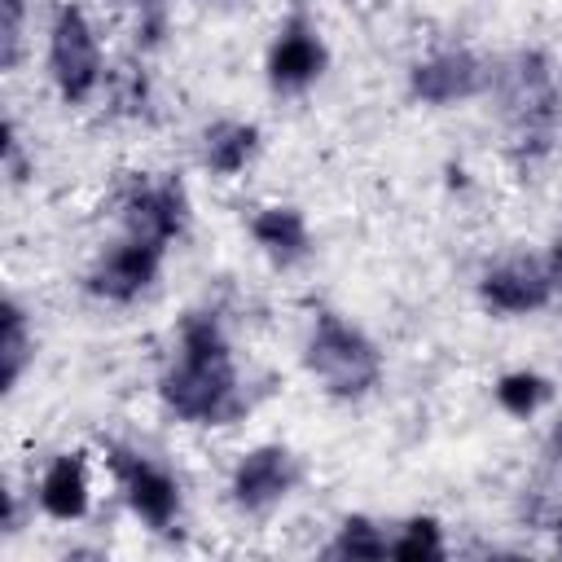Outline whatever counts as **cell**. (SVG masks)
Listing matches in <instances>:
<instances>
[{"mask_svg":"<svg viewBox=\"0 0 562 562\" xmlns=\"http://www.w3.org/2000/svg\"><path fill=\"white\" fill-rule=\"evenodd\" d=\"M303 364L307 373L334 395V400H360L378 386L382 378V356L378 347L356 329L347 325L342 316L334 312H321L316 325H312V338H307V351H303Z\"/></svg>","mask_w":562,"mask_h":562,"instance_id":"3957f363","label":"cell"},{"mask_svg":"<svg viewBox=\"0 0 562 562\" xmlns=\"http://www.w3.org/2000/svg\"><path fill=\"white\" fill-rule=\"evenodd\" d=\"M334 553L338 558H386V536H378V527L369 518H347L338 527Z\"/></svg>","mask_w":562,"mask_h":562,"instance_id":"ac0fdd59","label":"cell"},{"mask_svg":"<svg viewBox=\"0 0 562 562\" xmlns=\"http://www.w3.org/2000/svg\"><path fill=\"white\" fill-rule=\"evenodd\" d=\"M202 140H206V145H202L206 167H211L215 176H237V171L250 162V154H255V145H259V132H255L250 123H215V127H206Z\"/></svg>","mask_w":562,"mask_h":562,"instance_id":"5bb4252c","label":"cell"},{"mask_svg":"<svg viewBox=\"0 0 562 562\" xmlns=\"http://www.w3.org/2000/svg\"><path fill=\"white\" fill-rule=\"evenodd\" d=\"M325 61H329L325 40L316 35V26H312L303 13H294V18L277 31V44H272V53H268V83H272L277 92H299V88H307V83L321 79Z\"/></svg>","mask_w":562,"mask_h":562,"instance_id":"9c48e42d","label":"cell"},{"mask_svg":"<svg viewBox=\"0 0 562 562\" xmlns=\"http://www.w3.org/2000/svg\"><path fill=\"white\" fill-rule=\"evenodd\" d=\"M162 268V246L154 241H140V237H127L123 246H114L92 272H88V290L105 303H132L140 299L154 277Z\"/></svg>","mask_w":562,"mask_h":562,"instance_id":"ba28073f","label":"cell"},{"mask_svg":"<svg viewBox=\"0 0 562 562\" xmlns=\"http://www.w3.org/2000/svg\"><path fill=\"white\" fill-rule=\"evenodd\" d=\"M492 83H496L501 114L509 123L514 145L522 154L549 149L558 127V83L549 75V61L540 53H518L492 75Z\"/></svg>","mask_w":562,"mask_h":562,"instance_id":"7a4b0ae2","label":"cell"},{"mask_svg":"<svg viewBox=\"0 0 562 562\" xmlns=\"http://www.w3.org/2000/svg\"><path fill=\"white\" fill-rule=\"evenodd\" d=\"M549 277H553V290H562V237H558V246L549 255Z\"/></svg>","mask_w":562,"mask_h":562,"instance_id":"ffe728a7","label":"cell"},{"mask_svg":"<svg viewBox=\"0 0 562 562\" xmlns=\"http://www.w3.org/2000/svg\"><path fill=\"white\" fill-rule=\"evenodd\" d=\"M558 544H562V540H558Z\"/></svg>","mask_w":562,"mask_h":562,"instance_id":"7402d4cb","label":"cell"},{"mask_svg":"<svg viewBox=\"0 0 562 562\" xmlns=\"http://www.w3.org/2000/svg\"><path fill=\"white\" fill-rule=\"evenodd\" d=\"M250 237L263 246L268 259L277 263H299L307 250H312V237H307V220L294 211V206H263L255 220H250Z\"/></svg>","mask_w":562,"mask_h":562,"instance_id":"4fadbf2b","label":"cell"},{"mask_svg":"<svg viewBox=\"0 0 562 562\" xmlns=\"http://www.w3.org/2000/svg\"><path fill=\"white\" fill-rule=\"evenodd\" d=\"M162 404L193 426H224L241 413L237 364L228 338L211 312H189L180 325V356L158 382Z\"/></svg>","mask_w":562,"mask_h":562,"instance_id":"6da1fadb","label":"cell"},{"mask_svg":"<svg viewBox=\"0 0 562 562\" xmlns=\"http://www.w3.org/2000/svg\"><path fill=\"white\" fill-rule=\"evenodd\" d=\"M110 465H114L136 518H145L158 531L171 527V518L180 514V483L162 465H154L149 457H140L132 448H110Z\"/></svg>","mask_w":562,"mask_h":562,"instance_id":"5b68a950","label":"cell"},{"mask_svg":"<svg viewBox=\"0 0 562 562\" xmlns=\"http://www.w3.org/2000/svg\"><path fill=\"white\" fill-rule=\"evenodd\" d=\"M0 321H4V334H0V386H4V395H9V391L18 386V378H22V369H26L31 351H35V342H31V325H26V312H22L18 299H4Z\"/></svg>","mask_w":562,"mask_h":562,"instance_id":"9a60e30c","label":"cell"},{"mask_svg":"<svg viewBox=\"0 0 562 562\" xmlns=\"http://www.w3.org/2000/svg\"><path fill=\"white\" fill-rule=\"evenodd\" d=\"M496 400H501V408H505L509 417H531V413L549 400V382H544L540 373L518 369V373H505V378L496 382Z\"/></svg>","mask_w":562,"mask_h":562,"instance_id":"2e32d148","label":"cell"},{"mask_svg":"<svg viewBox=\"0 0 562 562\" xmlns=\"http://www.w3.org/2000/svg\"><path fill=\"white\" fill-rule=\"evenodd\" d=\"M294 479H299V465H294V457H290L281 443L250 448V452L237 461V470H233V501H237L241 509L259 514V509L277 505V501L294 487Z\"/></svg>","mask_w":562,"mask_h":562,"instance_id":"30bf717a","label":"cell"},{"mask_svg":"<svg viewBox=\"0 0 562 562\" xmlns=\"http://www.w3.org/2000/svg\"><path fill=\"white\" fill-rule=\"evenodd\" d=\"M48 70L66 105H83L101 83V48L79 4H61L48 31Z\"/></svg>","mask_w":562,"mask_h":562,"instance_id":"277c9868","label":"cell"},{"mask_svg":"<svg viewBox=\"0 0 562 562\" xmlns=\"http://www.w3.org/2000/svg\"><path fill=\"white\" fill-rule=\"evenodd\" d=\"M492 83V70L465 53V48H443L435 57H422L413 70H408V92L426 105H452V101H465L474 92H483Z\"/></svg>","mask_w":562,"mask_h":562,"instance_id":"8992f818","label":"cell"},{"mask_svg":"<svg viewBox=\"0 0 562 562\" xmlns=\"http://www.w3.org/2000/svg\"><path fill=\"white\" fill-rule=\"evenodd\" d=\"M40 505L57 522H75V518L88 514V470H83V457L79 452H66V457H57L44 470V479H40Z\"/></svg>","mask_w":562,"mask_h":562,"instance_id":"7c38bea8","label":"cell"},{"mask_svg":"<svg viewBox=\"0 0 562 562\" xmlns=\"http://www.w3.org/2000/svg\"><path fill=\"white\" fill-rule=\"evenodd\" d=\"M0 13H4V26H0V40H4V70H13L18 57H22V0H0Z\"/></svg>","mask_w":562,"mask_h":562,"instance_id":"d6986e66","label":"cell"},{"mask_svg":"<svg viewBox=\"0 0 562 562\" xmlns=\"http://www.w3.org/2000/svg\"><path fill=\"white\" fill-rule=\"evenodd\" d=\"M386 553H391V558H404V562L443 558L439 522H435V518H408V522L400 527V536H395V540H386Z\"/></svg>","mask_w":562,"mask_h":562,"instance_id":"e0dca14e","label":"cell"},{"mask_svg":"<svg viewBox=\"0 0 562 562\" xmlns=\"http://www.w3.org/2000/svg\"><path fill=\"white\" fill-rule=\"evenodd\" d=\"M119 4H136L140 13H154V18H158V4H162V0H119Z\"/></svg>","mask_w":562,"mask_h":562,"instance_id":"44dd1931","label":"cell"},{"mask_svg":"<svg viewBox=\"0 0 562 562\" xmlns=\"http://www.w3.org/2000/svg\"><path fill=\"white\" fill-rule=\"evenodd\" d=\"M184 215H189V198H184V184H180V180H140V184H132V193L123 198L127 237L154 241V246H162V250H167L171 237H180Z\"/></svg>","mask_w":562,"mask_h":562,"instance_id":"52a82bcc","label":"cell"},{"mask_svg":"<svg viewBox=\"0 0 562 562\" xmlns=\"http://www.w3.org/2000/svg\"><path fill=\"white\" fill-rule=\"evenodd\" d=\"M479 294H483V303H487L492 312L518 316V312H536V307L549 303L553 277H549V268H540L536 259H505V263H496L492 272H483Z\"/></svg>","mask_w":562,"mask_h":562,"instance_id":"8fae6325","label":"cell"}]
</instances>
